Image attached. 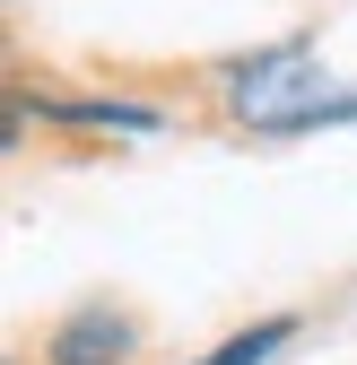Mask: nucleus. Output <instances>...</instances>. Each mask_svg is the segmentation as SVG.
I'll return each instance as SVG.
<instances>
[{"instance_id":"3","label":"nucleus","mask_w":357,"mask_h":365,"mask_svg":"<svg viewBox=\"0 0 357 365\" xmlns=\"http://www.w3.org/2000/svg\"><path fill=\"white\" fill-rule=\"evenodd\" d=\"M288 339V322H261V331H244V339H227V348H218V356H201V365H261V356H271Z\"/></svg>"},{"instance_id":"4","label":"nucleus","mask_w":357,"mask_h":365,"mask_svg":"<svg viewBox=\"0 0 357 365\" xmlns=\"http://www.w3.org/2000/svg\"><path fill=\"white\" fill-rule=\"evenodd\" d=\"M70 122H96V130H157L149 105H70Z\"/></svg>"},{"instance_id":"1","label":"nucleus","mask_w":357,"mask_h":365,"mask_svg":"<svg viewBox=\"0 0 357 365\" xmlns=\"http://www.w3.org/2000/svg\"><path fill=\"white\" fill-rule=\"evenodd\" d=\"M227 105L253 130H314V122H357V96H331L323 61L305 43H271L227 78Z\"/></svg>"},{"instance_id":"2","label":"nucleus","mask_w":357,"mask_h":365,"mask_svg":"<svg viewBox=\"0 0 357 365\" xmlns=\"http://www.w3.org/2000/svg\"><path fill=\"white\" fill-rule=\"evenodd\" d=\"M122 348H131V322L114 304H96V313H79V322H61L53 365H122Z\"/></svg>"}]
</instances>
